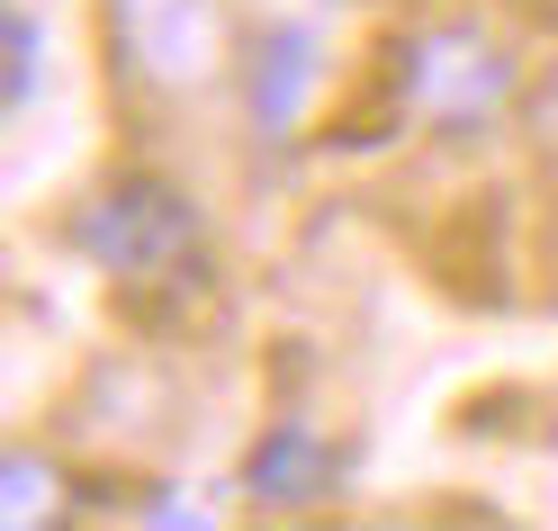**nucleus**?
<instances>
[{
    "mask_svg": "<svg viewBox=\"0 0 558 531\" xmlns=\"http://www.w3.org/2000/svg\"><path fill=\"white\" fill-rule=\"evenodd\" d=\"M243 99H253V126L262 135H289L298 99H306V37H298V27H270V37L243 46Z\"/></svg>",
    "mask_w": 558,
    "mask_h": 531,
    "instance_id": "5",
    "label": "nucleus"
},
{
    "mask_svg": "<svg viewBox=\"0 0 558 531\" xmlns=\"http://www.w3.org/2000/svg\"><path fill=\"white\" fill-rule=\"evenodd\" d=\"M0 37H10V109H27V99H37V19L27 10H10V27H0Z\"/></svg>",
    "mask_w": 558,
    "mask_h": 531,
    "instance_id": "7",
    "label": "nucleus"
},
{
    "mask_svg": "<svg viewBox=\"0 0 558 531\" xmlns=\"http://www.w3.org/2000/svg\"><path fill=\"white\" fill-rule=\"evenodd\" d=\"M82 253L118 279L126 298H190L207 279V217L190 190H171L162 171H126L82 207Z\"/></svg>",
    "mask_w": 558,
    "mask_h": 531,
    "instance_id": "1",
    "label": "nucleus"
},
{
    "mask_svg": "<svg viewBox=\"0 0 558 531\" xmlns=\"http://www.w3.org/2000/svg\"><path fill=\"white\" fill-rule=\"evenodd\" d=\"M109 46L118 73L154 99H207L226 73H243L226 0H109Z\"/></svg>",
    "mask_w": 558,
    "mask_h": 531,
    "instance_id": "2",
    "label": "nucleus"
},
{
    "mask_svg": "<svg viewBox=\"0 0 558 531\" xmlns=\"http://www.w3.org/2000/svg\"><path fill=\"white\" fill-rule=\"evenodd\" d=\"M513 99V55L486 37V27H424L405 46V109L433 118L450 135H477L496 126Z\"/></svg>",
    "mask_w": 558,
    "mask_h": 531,
    "instance_id": "3",
    "label": "nucleus"
},
{
    "mask_svg": "<svg viewBox=\"0 0 558 531\" xmlns=\"http://www.w3.org/2000/svg\"><path fill=\"white\" fill-rule=\"evenodd\" d=\"M0 514L10 522H54L63 505H54V469L37 450H10V486H0Z\"/></svg>",
    "mask_w": 558,
    "mask_h": 531,
    "instance_id": "6",
    "label": "nucleus"
},
{
    "mask_svg": "<svg viewBox=\"0 0 558 531\" xmlns=\"http://www.w3.org/2000/svg\"><path fill=\"white\" fill-rule=\"evenodd\" d=\"M243 486H253L262 505H316V495L333 486V442L306 433V423H279V433L253 442V469H243Z\"/></svg>",
    "mask_w": 558,
    "mask_h": 531,
    "instance_id": "4",
    "label": "nucleus"
}]
</instances>
